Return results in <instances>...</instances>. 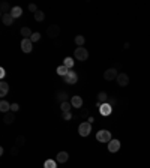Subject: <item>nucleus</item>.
I'll return each mask as SVG.
<instances>
[{
  "mask_svg": "<svg viewBox=\"0 0 150 168\" xmlns=\"http://www.w3.org/2000/svg\"><path fill=\"white\" fill-rule=\"evenodd\" d=\"M56 96H57L56 99H57L60 104H62V102H68V93L66 92H63V90H62V92H59Z\"/></svg>",
  "mask_w": 150,
  "mask_h": 168,
  "instance_id": "21",
  "label": "nucleus"
},
{
  "mask_svg": "<svg viewBox=\"0 0 150 168\" xmlns=\"http://www.w3.org/2000/svg\"><path fill=\"white\" fill-rule=\"evenodd\" d=\"M2 23L5 26H12L14 24V17L11 14H3L2 15Z\"/></svg>",
  "mask_w": 150,
  "mask_h": 168,
  "instance_id": "13",
  "label": "nucleus"
},
{
  "mask_svg": "<svg viewBox=\"0 0 150 168\" xmlns=\"http://www.w3.org/2000/svg\"><path fill=\"white\" fill-rule=\"evenodd\" d=\"M15 144H17V147H20V146H24V144H26V138L23 137V135H18L17 140H15Z\"/></svg>",
  "mask_w": 150,
  "mask_h": 168,
  "instance_id": "28",
  "label": "nucleus"
},
{
  "mask_svg": "<svg viewBox=\"0 0 150 168\" xmlns=\"http://www.w3.org/2000/svg\"><path fill=\"white\" fill-rule=\"evenodd\" d=\"M20 35L23 36V39H30V38H32V35H33V32H32L29 27H21Z\"/></svg>",
  "mask_w": 150,
  "mask_h": 168,
  "instance_id": "14",
  "label": "nucleus"
},
{
  "mask_svg": "<svg viewBox=\"0 0 150 168\" xmlns=\"http://www.w3.org/2000/svg\"><path fill=\"white\" fill-rule=\"evenodd\" d=\"M117 84H119L120 87H126V86L129 84V75L125 74V72H120L119 77H117Z\"/></svg>",
  "mask_w": 150,
  "mask_h": 168,
  "instance_id": "6",
  "label": "nucleus"
},
{
  "mask_svg": "<svg viewBox=\"0 0 150 168\" xmlns=\"http://www.w3.org/2000/svg\"><path fill=\"white\" fill-rule=\"evenodd\" d=\"M59 35H60V27L57 24H51L47 27V36H50V38H57Z\"/></svg>",
  "mask_w": 150,
  "mask_h": 168,
  "instance_id": "5",
  "label": "nucleus"
},
{
  "mask_svg": "<svg viewBox=\"0 0 150 168\" xmlns=\"http://www.w3.org/2000/svg\"><path fill=\"white\" fill-rule=\"evenodd\" d=\"M75 44H77L78 47H83L84 44H86V38H84L83 35H78V36H75Z\"/></svg>",
  "mask_w": 150,
  "mask_h": 168,
  "instance_id": "27",
  "label": "nucleus"
},
{
  "mask_svg": "<svg viewBox=\"0 0 150 168\" xmlns=\"http://www.w3.org/2000/svg\"><path fill=\"white\" fill-rule=\"evenodd\" d=\"M111 111H113V105H110L108 102H105V104H102L99 108V113L102 116H110L111 114Z\"/></svg>",
  "mask_w": 150,
  "mask_h": 168,
  "instance_id": "10",
  "label": "nucleus"
},
{
  "mask_svg": "<svg viewBox=\"0 0 150 168\" xmlns=\"http://www.w3.org/2000/svg\"><path fill=\"white\" fill-rule=\"evenodd\" d=\"M92 132V123H89V122H81L80 126H78V134L81 135V137H89Z\"/></svg>",
  "mask_w": 150,
  "mask_h": 168,
  "instance_id": "2",
  "label": "nucleus"
},
{
  "mask_svg": "<svg viewBox=\"0 0 150 168\" xmlns=\"http://www.w3.org/2000/svg\"><path fill=\"white\" fill-rule=\"evenodd\" d=\"M0 111H2V113H5V114L9 113V111H11V104L6 102V101H2V102H0Z\"/></svg>",
  "mask_w": 150,
  "mask_h": 168,
  "instance_id": "19",
  "label": "nucleus"
},
{
  "mask_svg": "<svg viewBox=\"0 0 150 168\" xmlns=\"http://www.w3.org/2000/svg\"><path fill=\"white\" fill-rule=\"evenodd\" d=\"M98 101H99L101 104H105V102L108 101V95L105 92H99L98 93Z\"/></svg>",
  "mask_w": 150,
  "mask_h": 168,
  "instance_id": "26",
  "label": "nucleus"
},
{
  "mask_svg": "<svg viewBox=\"0 0 150 168\" xmlns=\"http://www.w3.org/2000/svg\"><path fill=\"white\" fill-rule=\"evenodd\" d=\"M71 108H72V104L68 101V102H62L60 104V110L62 113H71Z\"/></svg>",
  "mask_w": 150,
  "mask_h": 168,
  "instance_id": "18",
  "label": "nucleus"
},
{
  "mask_svg": "<svg viewBox=\"0 0 150 168\" xmlns=\"http://www.w3.org/2000/svg\"><path fill=\"white\" fill-rule=\"evenodd\" d=\"M71 104H72L74 108H81V107H83V98L78 96V95H75V96L71 98Z\"/></svg>",
  "mask_w": 150,
  "mask_h": 168,
  "instance_id": "11",
  "label": "nucleus"
},
{
  "mask_svg": "<svg viewBox=\"0 0 150 168\" xmlns=\"http://www.w3.org/2000/svg\"><path fill=\"white\" fill-rule=\"evenodd\" d=\"M21 14H23V9L20 8V6H14V8H11V15H12L14 18L21 17Z\"/></svg>",
  "mask_w": 150,
  "mask_h": 168,
  "instance_id": "17",
  "label": "nucleus"
},
{
  "mask_svg": "<svg viewBox=\"0 0 150 168\" xmlns=\"http://www.w3.org/2000/svg\"><path fill=\"white\" fill-rule=\"evenodd\" d=\"M44 168H57V162L54 159H47L44 162Z\"/></svg>",
  "mask_w": 150,
  "mask_h": 168,
  "instance_id": "25",
  "label": "nucleus"
},
{
  "mask_svg": "<svg viewBox=\"0 0 150 168\" xmlns=\"http://www.w3.org/2000/svg\"><path fill=\"white\" fill-rule=\"evenodd\" d=\"M87 122H89V123H93V122H95V117H89L87 119Z\"/></svg>",
  "mask_w": 150,
  "mask_h": 168,
  "instance_id": "36",
  "label": "nucleus"
},
{
  "mask_svg": "<svg viewBox=\"0 0 150 168\" xmlns=\"http://www.w3.org/2000/svg\"><path fill=\"white\" fill-rule=\"evenodd\" d=\"M18 110H20V105H18L17 102H14V104H11V111H12V113H17Z\"/></svg>",
  "mask_w": 150,
  "mask_h": 168,
  "instance_id": "31",
  "label": "nucleus"
},
{
  "mask_svg": "<svg viewBox=\"0 0 150 168\" xmlns=\"http://www.w3.org/2000/svg\"><path fill=\"white\" fill-rule=\"evenodd\" d=\"M77 81H78V75H77V72H74V71H69L68 72V75L65 77V83L66 84H77Z\"/></svg>",
  "mask_w": 150,
  "mask_h": 168,
  "instance_id": "8",
  "label": "nucleus"
},
{
  "mask_svg": "<svg viewBox=\"0 0 150 168\" xmlns=\"http://www.w3.org/2000/svg\"><path fill=\"white\" fill-rule=\"evenodd\" d=\"M29 11H30V12H33V14H36L39 9H38V6H36L35 3H30V5H29Z\"/></svg>",
  "mask_w": 150,
  "mask_h": 168,
  "instance_id": "30",
  "label": "nucleus"
},
{
  "mask_svg": "<svg viewBox=\"0 0 150 168\" xmlns=\"http://www.w3.org/2000/svg\"><path fill=\"white\" fill-rule=\"evenodd\" d=\"M69 159V153L68 152H59L57 153V162L59 164H65Z\"/></svg>",
  "mask_w": 150,
  "mask_h": 168,
  "instance_id": "12",
  "label": "nucleus"
},
{
  "mask_svg": "<svg viewBox=\"0 0 150 168\" xmlns=\"http://www.w3.org/2000/svg\"><path fill=\"white\" fill-rule=\"evenodd\" d=\"M11 153H12V155H17V153H18V147H14V149L11 150Z\"/></svg>",
  "mask_w": 150,
  "mask_h": 168,
  "instance_id": "35",
  "label": "nucleus"
},
{
  "mask_svg": "<svg viewBox=\"0 0 150 168\" xmlns=\"http://www.w3.org/2000/svg\"><path fill=\"white\" fill-rule=\"evenodd\" d=\"M87 116H89V113H87V110H84L83 113H81V117H83V119H86V117H87ZM87 119H89V117H87Z\"/></svg>",
  "mask_w": 150,
  "mask_h": 168,
  "instance_id": "33",
  "label": "nucleus"
},
{
  "mask_svg": "<svg viewBox=\"0 0 150 168\" xmlns=\"http://www.w3.org/2000/svg\"><path fill=\"white\" fill-rule=\"evenodd\" d=\"M33 18H35V21H38V23H42V21L45 20V12H42V11H38L36 14H33Z\"/></svg>",
  "mask_w": 150,
  "mask_h": 168,
  "instance_id": "22",
  "label": "nucleus"
},
{
  "mask_svg": "<svg viewBox=\"0 0 150 168\" xmlns=\"http://www.w3.org/2000/svg\"><path fill=\"white\" fill-rule=\"evenodd\" d=\"M96 140L99 141V143H104V144H108L113 138H111V132L107 131V129H102L99 131L98 134H96Z\"/></svg>",
  "mask_w": 150,
  "mask_h": 168,
  "instance_id": "1",
  "label": "nucleus"
},
{
  "mask_svg": "<svg viewBox=\"0 0 150 168\" xmlns=\"http://www.w3.org/2000/svg\"><path fill=\"white\" fill-rule=\"evenodd\" d=\"M120 141L119 140H111L108 143V152H111V153H116V152L120 150Z\"/></svg>",
  "mask_w": 150,
  "mask_h": 168,
  "instance_id": "9",
  "label": "nucleus"
},
{
  "mask_svg": "<svg viewBox=\"0 0 150 168\" xmlns=\"http://www.w3.org/2000/svg\"><path fill=\"white\" fill-rule=\"evenodd\" d=\"M14 120H15V114L12 113V111H9L5 114V119H3V122L6 123V125H11V123H14Z\"/></svg>",
  "mask_w": 150,
  "mask_h": 168,
  "instance_id": "16",
  "label": "nucleus"
},
{
  "mask_svg": "<svg viewBox=\"0 0 150 168\" xmlns=\"http://www.w3.org/2000/svg\"><path fill=\"white\" fill-rule=\"evenodd\" d=\"M117 77H119V74H117V69H116V68H110V69H107V71L104 72V78H105L107 81L117 80Z\"/></svg>",
  "mask_w": 150,
  "mask_h": 168,
  "instance_id": "4",
  "label": "nucleus"
},
{
  "mask_svg": "<svg viewBox=\"0 0 150 168\" xmlns=\"http://www.w3.org/2000/svg\"><path fill=\"white\" fill-rule=\"evenodd\" d=\"M8 92H9V84L5 83V81H2V83H0V96L5 98V96L8 95Z\"/></svg>",
  "mask_w": 150,
  "mask_h": 168,
  "instance_id": "15",
  "label": "nucleus"
},
{
  "mask_svg": "<svg viewBox=\"0 0 150 168\" xmlns=\"http://www.w3.org/2000/svg\"><path fill=\"white\" fill-rule=\"evenodd\" d=\"M56 72H57V75H62L63 78H65V77L68 75V72H69V69H68L66 66H63V65H62V66H57Z\"/></svg>",
  "mask_w": 150,
  "mask_h": 168,
  "instance_id": "20",
  "label": "nucleus"
},
{
  "mask_svg": "<svg viewBox=\"0 0 150 168\" xmlns=\"http://www.w3.org/2000/svg\"><path fill=\"white\" fill-rule=\"evenodd\" d=\"M39 39H41V33H39V32H35V33L32 35V38H30L32 42H38Z\"/></svg>",
  "mask_w": 150,
  "mask_h": 168,
  "instance_id": "29",
  "label": "nucleus"
},
{
  "mask_svg": "<svg viewBox=\"0 0 150 168\" xmlns=\"http://www.w3.org/2000/svg\"><path fill=\"white\" fill-rule=\"evenodd\" d=\"M0 11H2V15H3V14H11V12H9L11 9H9L8 2H2V3H0Z\"/></svg>",
  "mask_w": 150,
  "mask_h": 168,
  "instance_id": "23",
  "label": "nucleus"
},
{
  "mask_svg": "<svg viewBox=\"0 0 150 168\" xmlns=\"http://www.w3.org/2000/svg\"><path fill=\"white\" fill-rule=\"evenodd\" d=\"M5 75H6V71H5V68H2V69H0V77L3 78Z\"/></svg>",
  "mask_w": 150,
  "mask_h": 168,
  "instance_id": "34",
  "label": "nucleus"
},
{
  "mask_svg": "<svg viewBox=\"0 0 150 168\" xmlns=\"http://www.w3.org/2000/svg\"><path fill=\"white\" fill-rule=\"evenodd\" d=\"M63 119H65V120H71V119H72V114H71V113H63Z\"/></svg>",
  "mask_w": 150,
  "mask_h": 168,
  "instance_id": "32",
  "label": "nucleus"
},
{
  "mask_svg": "<svg viewBox=\"0 0 150 168\" xmlns=\"http://www.w3.org/2000/svg\"><path fill=\"white\" fill-rule=\"evenodd\" d=\"M21 50L24 53H32L33 51V42L30 39H21Z\"/></svg>",
  "mask_w": 150,
  "mask_h": 168,
  "instance_id": "7",
  "label": "nucleus"
},
{
  "mask_svg": "<svg viewBox=\"0 0 150 168\" xmlns=\"http://www.w3.org/2000/svg\"><path fill=\"white\" fill-rule=\"evenodd\" d=\"M74 63H75V62H74V59H72V57H66V59L63 60V66H66L69 71L74 68Z\"/></svg>",
  "mask_w": 150,
  "mask_h": 168,
  "instance_id": "24",
  "label": "nucleus"
},
{
  "mask_svg": "<svg viewBox=\"0 0 150 168\" xmlns=\"http://www.w3.org/2000/svg\"><path fill=\"white\" fill-rule=\"evenodd\" d=\"M74 57L77 60H80V62H86V60L89 59V51L86 50V48H83V47H78L74 51Z\"/></svg>",
  "mask_w": 150,
  "mask_h": 168,
  "instance_id": "3",
  "label": "nucleus"
}]
</instances>
